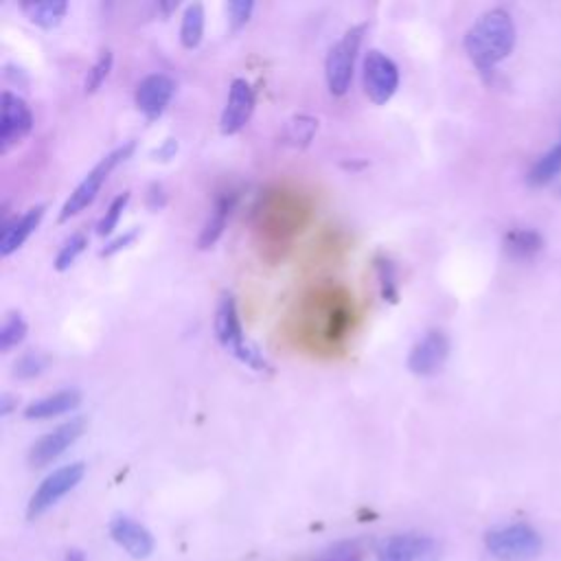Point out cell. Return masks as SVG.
I'll return each mask as SVG.
<instances>
[{
    "instance_id": "obj_3",
    "label": "cell",
    "mask_w": 561,
    "mask_h": 561,
    "mask_svg": "<svg viewBox=\"0 0 561 561\" xmlns=\"http://www.w3.org/2000/svg\"><path fill=\"white\" fill-rule=\"evenodd\" d=\"M484 548L495 561H533L543 550L537 528L526 522H511L486 530Z\"/></svg>"
},
{
    "instance_id": "obj_12",
    "label": "cell",
    "mask_w": 561,
    "mask_h": 561,
    "mask_svg": "<svg viewBox=\"0 0 561 561\" xmlns=\"http://www.w3.org/2000/svg\"><path fill=\"white\" fill-rule=\"evenodd\" d=\"M252 112H254V90H252V85L241 77L232 79L230 90H228V99H226V105H224V112H221V118H219L221 134L232 136V134L241 131L248 125Z\"/></svg>"
},
{
    "instance_id": "obj_21",
    "label": "cell",
    "mask_w": 561,
    "mask_h": 561,
    "mask_svg": "<svg viewBox=\"0 0 561 561\" xmlns=\"http://www.w3.org/2000/svg\"><path fill=\"white\" fill-rule=\"evenodd\" d=\"M204 4L202 2H191L186 4L182 13V24H180V42L184 48L193 50L199 46L204 37Z\"/></svg>"
},
{
    "instance_id": "obj_25",
    "label": "cell",
    "mask_w": 561,
    "mask_h": 561,
    "mask_svg": "<svg viewBox=\"0 0 561 561\" xmlns=\"http://www.w3.org/2000/svg\"><path fill=\"white\" fill-rule=\"evenodd\" d=\"M112 61H114V55L110 48L101 50V55L96 57V61L90 66L88 75H85V81H83V90L85 94H92L101 88V83L107 79L110 70H112Z\"/></svg>"
},
{
    "instance_id": "obj_15",
    "label": "cell",
    "mask_w": 561,
    "mask_h": 561,
    "mask_svg": "<svg viewBox=\"0 0 561 561\" xmlns=\"http://www.w3.org/2000/svg\"><path fill=\"white\" fill-rule=\"evenodd\" d=\"M44 210H46L44 204L31 206L22 215L13 217L2 228V234H0V254L2 256H11L33 234V230L39 226V221L44 217Z\"/></svg>"
},
{
    "instance_id": "obj_17",
    "label": "cell",
    "mask_w": 561,
    "mask_h": 561,
    "mask_svg": "<svg viewBox=\"0 0 561 561\" xmlns=\"http://www.w3.org/2000/svg\"><path fill=\"white\" fill-rule=\"evenodd\" d=\"M81 403V392L75 390V388H66V390H59V392H53V394H46L33 403H28L24 408V416L26 419H53V416H59V414H66L70 410H75L77 405Z\"/></svg>"
},
{
    "instance_id": "obj_4",
    "label": "cell",
    "mask_w": 561,
    "mask_h": 561,
    "mask_svg": "<svg viewBox=\"0 0 561 561\" xmlns=\"http://www.w3.org/2000/svg\"><path fill=\"white\" fill-rule=\"evenodd\" d=\"M134 147H136V142H134V140H127L125 145H121V147L112 149L107 156H103V158L88 171V175L75 186V191L68 195V199L64 202V206H61V210H59V221H68L70 217H75V215H79L83 208H88V206L94 202V197H96V193L101 191V186H103V182L107 180V175L112 173V169L118 167L123 160H127V158L131 156Z\"/></svg>"
},
{
    "instance_id": "obj_14",
    "label": "cell",
    "mask_w": 561,
    "mask_h": 561,
    "mask_svg": "<svg viewBox=\"0 0 561 561\" xmlns=\"http://www.w3.org/2000/svg\"><path fill=\"white\" fill-rule=\"evenodd\" d=\"M110 537L134 559H147L153 552V535L127 515H114L110 519Z\"/></svg>"
},
{
    "instance_id": "obj_18",
    "label": "cell",
    "mask_w": 561,
    "mask_h": 561,
    "mask_svg": "<svg viewBox=\"0 0 561 561\" xmlns=\"http://www.w3.org/2000/svg\"><path fill=\"white\" fill-rule=\"evenodd\" d=\"M543 245V239L537 230L533 228H511L504 234V250L508 252V256L524 261V259H533Z\"/></svg>"
},
{
    "instance_id": "obj_23",
    "label": "cell",
    "mask_w": 561,
    "mask_h": 561,
    "mask_svg": "<svg viewBox=\"0 0 561 561\" xmlns=\"http://www.w3.org/2000/svg\"><path fill=\"white\" fill-rule=\"evenodd\" d=\"M375 274L379 278L381 298L388 300V302H397V298H399V276H397L394 263L388 256L379 254L375 259Z\"/></svg>"
},
{
    "instance_id": "obj_33",
    "label": "cell",
    "mask_w": 561,
    "mask_h": 561,
    "mask_svg": "<svg viewBox=\"0 0 561 561\" xmlns=\"http://www.w3.org/2000/svg\"><path fill=\"white\" fill-rule=\"evenodd\" d=\"M0 401H2V403H0V414H2V416H7V414L13 410V397L4 392Z\"/></svg>"
},
{
    "instance_id": "obj_26",
    "label": "cell",
    "mask_w": 561,
    "mask_h": 561,
    "mask_svg": "<svg viewBox=\"0 0 561 561\" xmlns=\"http://www.w3.org/2000/svg\"><path fill=\"white\" fill-rule=\"evenodd\" d=\"M85 245H88V237L83 232L70 234V239L61 245V250L55 256V270L66 272L77 261V256L85 250Z\"/></svg>"
},
{
    "instance_id": "obj_31",
    "label": "cell",
    "mask_w": 561,
    "mask_h": 561,
    "mask_svg": "<svg viewBox=\"0 0 561 561\" xmlns=\"http://www.w3.org/2000/svg\"><path fill=\"white\" fill-rule=\"evenodd\" d=\"M138 237V228H131V230H127V232H123L121 237H116V239H112L103 250H101V256H112V254H116L118 250H123V248H127L134 239Z\"/></svg>"
},
{
    "instance_id": "obj_5",
    "label": "cell",
    "mask_w": 561,
    "mask_h": 561,
    "mask_svg": "<svg viewBox=\"0 0 561 561\" xmlns=\"http://www.w3.org/2000/svg\"><path fill=\"white\" fill-rule=\"evenodd\" d=\"M366 24H357L351 26L329 50L327 61H324V77H327V85L329 92L333 96H342L348 92L351 88V79H353V68H355V59H357V50L364 37Z\"/></svg>"
},
{
    "instance_id": "obj_27",
    "label": "cell",
    "mask_w": 561,
    "mask_h": 561,
    "mask_svg": "<svg viewBox=\"0 0 561 561\" xmlns=\"http://www.w3.org/2000/svg\"><path fill=\"white\" fill-rule=\"evenodd\" d=\"M127 202H129V191L116 195V197L110 202L105 215H103V217L99 219V224H96V234L105 237V234H110V232L116 228V224H118V219H121V215H123Z\"/></svg>"
},
{
    "instance_id": "obj_13",
    "label": "cell",
    "mask_w": 561,
    "mask_h": 561,
    "mask_svg": "<svg viewBox=\"0 0 561 561\" xmlns=\"http://www.w3.org/2000/svg\"><path fill=\"white\" fill-rule=\"evenodd\" d=\"M173 92H175V81L169 75L151 72L136 85L134 101L147 121H156L167 110Z\"/></svg>"
},
{
    "instance_id": "obj_16",
    "label": "cell",
    "mask_w": 561,
    "mask_h": 561,
    "mask_svg": "<svg viewBox=\"0 0 561 561\" xmlns=\"http://www.w3.org/2000/svg\"><path fill=\"white\" fill-rule=\"evenodd\" d=\"M237 204V193H219L213 202V208H210V215L208 219L204 221L202 226V232L197 237V245L202 250H208L217 243V239L224 234L226 230V224H228V217L232 213Z\"/></svg>"
},
{
    "instance_id": "obj_32",
    "label": "cell",
    "mask_w": 561,
    "mask_h": 561,
    "mask_svg": "<svg viewBox=\"0 0 561 561\" xmlns=\"http://www.w3.org/2000/svg\"><path fill=\"white\" fill-rule=\"evenodd\" d=\"M175 151H178V142L173 138H167L162 142V147L153 151V156H156V160H169V158L175 156Z\"/></svg>"
},
{
    "instance_id": "obj_34",
    "label": "cell",
    "mask_w": 561,
    "mask_h": 561,
    "mask_svg": "<svg viewBox=\"0 0 561 561\" xmlns=\"http://www.w3.org/2000/svg\"><path fill=\"white\" fill-rule=\"evenodd\" d=\"M66 561H85V557H83L81 550H68Z\"/></svg>"
},
{
    "instance_id": "obj_28",
    "label": "cell",
    "mask_w": 561,
    "mask_h": 561,
    "mask_svg": "<svg viewBox=\"0 0 561 561\" xmlns=\"http://www.w3.org/2000/svg\"><path fill=\"white\" fill-rule=\"evenodd\" d=\"M46 366V357L31 351V353H24L18 362H15V368H13V377L18 379H31L35 375H39Z\"/></svg>"
},
{
    "instance_id": "obj_11",
    "label": "cell",
    "mask_w": 561,
    "mask_h": 561,
    "mask_svg": "<svg viewBox=\"0 0 561 561\" xmlns=\"http://www.w3.org/2000/svg\"><path fill=\"white\" fill-rule=\"evenodd\" d=\"M449 357V337L440 329L427 331L410 351L408 368L419 377H432L443 370Z\"/></svg>"
},
{
    "instance_id": "obj_30",
    "label": "cell",
    "mask_w": 561,
    "mask_h": 561,
    "mask_svg": "<svg viewBox=\"0 0 561 561\" xmlns=\"http://www.w3.org/2000/svg\"><path fill=\"white\" fill-rule=\"evenodd\" d=\"M252 9H254V2H250V0H232V2H228L226 11H228L230 28L239 31L241 26H245L250 15H252Z\"/></svg>"
},
{
    "instance_id": "obj_20",
    "label": "cell",
    "mask_w": 561,
    "mask_h": 561,
    "mask_svg": "<svg viewBox=\"0 0 561 561\" xmlns=\"http://www.w3.org/2000/svg\"><path fill=\"white\" fill-rule=\"evenodd\" d=\"M22 11L28 15L31 22H35L42 28H53L57 26L66 11H68V2L64 0H39V2H24Z\"/></svg>"
},
{
    "instance_id": "obj_29",
    "label": "cell",
    "mask_w": 561,
    "mask_h": 561,
    "mask_svg": "<svg viewBox=\"0 0 561 561\" xmlns=\"http://www.w3.org/2000/svg\"><path fill=\"white\" fill-rule=\"evenodd\" d=\"M313 561H362V552L355 543L344 541V543H335L333 548L324 550Z\"/></svg>"
},
{
    "instance_id": "obj_10",
    "label": "cell",
    "mask_w": 561,
    "mask_h": 561,
    "mask_svg": "<svg viewBox=\"0 0 561 561\" xmlns=\"http://www.w3.org/2000/svg\"><path fill=\"white\" fill-rule=\"evenodd\" d=\"M83 430H85V419L77 416V419L66 421V423L57 425L55 430L46 432L44 436H39L33 443V447L28 451V465L35 469L50 465L83 434Z\"/></svg>"
},
{
    "instance_id": "obj_6",
    "label": "cell",
    "mask_w": 561,
    "mask_h": 561,
    "mask_svg": "<svg viewBox=\"0 0 561 561\" xmlns=\"http://www.w3.org/2000/svg\"><path fill=\"white\" fill-rule=\"evenodd\" d=\"M85 476V465L83 462H70L53 473H48L39 486L33 491L28 506H26V517L35 519L42 513H46L53 504H57L68 491H72Z\"/></svg>"
},
{
    "instance_id": "obj_24",
    "label": "cell",
    "mask_w": 561,
    "mask_h": 561,
    "mask_svg": "<svg viewBox=\"0 0 561 561\" xmlns=\"http://www.w3.org/2000/svg\"><path fill=\"white\" fill-rule=\"evenodd\" d=\"M26 322L20 313H9L0 327V351L9 353L13 346H18L26 337Z\"/></svg>"
},
{
    "instance_id": "obj_8",
    "label": "cell",
    "mask_w": 561,
    "mask_h": 561,
    "mask_svg": "<svg viewBox=\"0 0 561 561\" xmlns=\"http://www.w3.org/2000/svg\"><path fill=\"white\" fill-rule=\"evenodd\" d=\"M31 129L33 112L28 103L11 90H4L0 105V153H7L11 147L20 145Z\"/></svg>"
},
{
    "instance_id": "obj_2",
    "label": "cell",
    "mask_w": 561,
    "mask_h": 561,
    "mask_svg": "<svg viewBox=\"0 0 561 561\" xmlns=\"http://www.w3.org/2000/svg\"><path fill=\"white\" fill-rule=\"evenodd\" d=\"M215 333L219 344L232 353L241 364L250 366L252 370H270V362L267 357L245 337L243 327H241V318L237 311V302L234 296L230 291H224L217 309H215Z\"/></svg>"
},
{
    "instance_id": "obj_9",
    "label": "cell",
    "mask_w": 561,
    "mask_h": 561,
    "mask_svg": "<svg viewBox=\"0 0 561 561\" xmlns=\"http://www.w3.org/2000/svg\"><path fill=\"white\" fill-rule=\"evenodd\" d=\"M377 561H440V546L430 535L401 533L379 546Z\"/></svg>"
},
{
    "instance_id": "obj_19",
    "label": "cell",
    "mask_w": 561,
    "mask_h": 561,
    "mask_svg": "<svg viewBox=\"0 0 561 561\" xmlns=\"http://www.w3.org/2000/svg\"><path fill=\"white\" fill-rule=\"evenodd\" d=\"M561 173V140L543 151L528 169L526 180L530 186H546Z\"/></svg>"
},
{
    "instance_id": "obj_1",
    "label": "cell",
    "mask_w": 561,
    "mask_h": 561,
    "mask_svg": "<svg viewBox=\"0 0 561 561\" xmlns=\"http://www.w3.org/2000/svg\"><path fill=\"white\" fill-rule=\"evenodd\" d=\"M515 46V24L508 11H484L465 33V50L480 72L493 70Z\"/></svg>"
},
{
    "instance_id": "obj_22",
    "label": "cell",
    "mask_w": 561,
    "mask_h": 561,
    "mask_svg": "<svg viewBox=\"0 0 561 561\" xmlns=\"http://www.w3.org/2000/svg\"><path fill=\"white\" fill-rule=\"evenodd\" d=\"M316 129H318V121H316L313 116H309V114H298V116H291V118L287 121L285 131H283V138H285L287 145L302 149V147H307V145L311 142Z\"/></svg>"
},
{
    "instance_id": "obj_7",
    "label": "cell",
    "mask_w": 561,
    "mask_h": 561,
    "mask_svg": "<svg viewBox=\"0 0 561 561\" xmlns=\"http://www.w3.org/2000/svg\"><path fill=\"white\" fill-rule=\"evenodd\" d=\"M362 79H364L366 96L375 105H383L392 99V94L399 88V68L388 55L373 48L364 57Z\"/></svg>"
}]
</instances>
